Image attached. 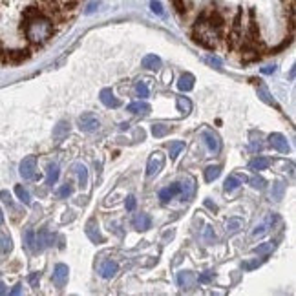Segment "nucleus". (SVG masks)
<instances>
[{"label": "nucleus", "mask_w": 296, "mask_h": 296, "mask_svg": "<svg viewBox=\"0 0 296 296\" xmlns=\"http://www.w3.org/2000/svg\"><path fill=\"white\" fill-rule=\"evenodd\" d=\"M72 194H73V187L70 185V183H66V185H62V187L59 188V190H57V196H59V198H62V200H66V198H70Z\"/></svg>", "instance_id": "39"}, {"label": "nucleus", "mask_w": 296, "mask_h": 296, "mask_svg": "<svg viewBox=\"0 0 296 296\" xmlns=\"http://www.w3.org/2000/svg\"><path fill=\"white\" fill-rule=\"evenodd\" d=\"M269 145H271L274 150L282 152V154H287V152H289V143H287L285 135H282V133H271V135H269Z\"/></svg>", "instance_id": "8"}, {"label": "nucleus", "mask_w": 296, "mask_h": 296, "mask_svg": "<svg viewBox=\"0 0 296 296\" xmlns=\"http://www.w3.org/2000/svg\"><path fill=\"white\" fill-rule=\"evenodd\" d=\"M260 85H258V97H260L263 103L271 104V106H274V108H280L278 103L274 101V97L271 95V91H269V88H267L265 85H261V81H258Z\"/></svg>", "instance_id": "19"}, {"label": "nucleus", "mask_w": 296, "mask_h": 296, "mask_svg": "<svg viewBox=\"0 0 296 296\" xmlns=\"http://www.w3.org/2000/svg\"><path fill=\"white\" fill-rule=\"evenodd\" d=\"M13 249V243H11V238L9 236H2L0 234V253L2 254H9Z\"/></svg>", "instance_id": "34"}, {"label": "nucleus", "mask_w": 296, "mask_h": 296, "mask_svg": "<svg viewBox=\"0 0 296 296\" xmlns=\"http://www.w3.org/2000/svg\"><path fill=\"white\" fill-rule=\"evenodd\" d=\"M150 9L156 15H163V6H161V2H157V0H152L150 2Z\"/></svg>", "instance_id": "45"}, {"label": "nucleus", "mask_w": 296, "mask_h": 296, "mask_svg": "<svg viewBox=\"0 0 296 296\" xmlns=\"http://www.w3.org/2000/svg\"><path fill=\"white\" fill-rule=\"evenodd\" d=\"M0 200L4 201L7 207H13V200H11V194L7 192V190H0Z\"/></svg>", "instance_id": "44"}, {"label": "nucleus", "mask_w": 296, "mask_h": 296, "mask_svg": "<svg viewBox=\"0 0 296 296\" xmlns=\"http://www.w3.org/2000/svg\"><path fill=\"white\" fill-rule=\"evenodd\" d=\"M24 243H26V247L30 249V251H33V253H37V245H35V232L33 230H28L24 234Z\"/></svg>", "instance_id": "36"}, {"label": "nucleus", "mask_w": 296, "mask_h": 296, "mask_svg": "<svg viewBox=\"0 0 296 296\" xmlns=\"http://www.w3.org/2000/svg\"><path fill=\"white\" fill-rule=\"evenodd\" d=\"M70 133V123L68 121H59L57 127L53 128V139L55 141H62Z\"/></svg>", "instance_id": "22"}, {"label": "nucleus", "mask_w": 296, "mask_h": 296, "mask_svg": "<svg viewBox=\"0 0 296 296\" xmlns=\"http://www.w3.org/2000/svg\"><path fill=\"white\" fill-rule=\"evenodd\" d=\"M276 72V66L272 64V66H265V68H261V73H265V75H271V73Z\"/></svg>", "instance_id": "50"}, {"label": "nucleus", "mask_w": 296, "mask_h": 296, "mask_svg": "<svg viewBox=\"0 0 296 296\" xmlns=\"http://www.w3.org/2000/svg\"><path fill=\"white\" fill-rule=\"evenodd\" d=\"M181 187V192H179V196H181L183 201H187L192 198L194 190H196V179H194L192 175H188L187 177V183H183V185H179Z\"/></svg>", "instance_id": "16"}, {"label": "nucleus", "mask_w": 296, "mask_h": 296, "mask_svg": "<svg viewBox=\"0 0 296 296\" xmlns=\"http://www.w3.org/2000/svg\"><path fill=\"white\" fill-rule=\"evenodd\" d=\"M177 108H179V112L185 115L190 114V110H192L190 99H188V97H179V99H177Z\"/></svg>", "instance_id": "33"}, {"label": "nucleus", "mask_w": 296, "mask_h": 296, "mask_svg": "<svg viewBox=\"0 0 296 296\" xmlns=\"http://www.w3.org/2000/svg\"><path fill=\"white\" fill-rule=\"evenodd\" d=\"M196 282H198V278H196L194 272L190 271H181L177 274V284H179V287H183V289H192L194 285H196Z\"/></svg>", "instance_id": "12"}, {"label": "nucleus", "mask_w": 296, "mask_h": 296, "mask_svg": "<svg viewBox=\"0 0 296 296\" xmlns=\"http://www.w3.org/2000/svg\"><path fill=\"white\" fill-rule=\"evenodd\" d=\"M86 234H88V238H90L93 243H103L104 242L103 234L99 232V227H97L95 221H88V225H86Z\"/></svg>", "instance_id": "20"}, {"label": "nucleus", "mask_w": 296, "mask_h": 296, "mask_svg": "<svg viewBox=\"0 0 296 296\" xmlns=\"http://www.w3.org/2000/svg\"><path fill=\"white\" fill-rule=\"evenodd\" d=\"M201 137H203V141H205V145L209 146V150L214 152V154H218L219 150H221V139H219V135L214 130H203V133H201Z\"/></svg>", "instance_id": "4"}, {"label": "nucleus", "mask_w": 296, "mask_h": 296, "mask_svg": "<svg viewBox=\"0 0 296 296\" xmlns=\"http://www.w3.org/2000/svg\"><path fill=\"white\" fill-rule=\"evenodd\" d=\"M97 6H99V4H97V2H91L90 6L86 7V13H88V15H90V13H93L97 9Z\"/></svg>", "instance_id": "52"}, {"label": "nucleus", "mask_w": 296, "mask_h": 296, "mask_svg": "<svg viewBox=\"0 0 296 296\" xmlns=\"http://www.w3.org/2000/svg\"><path fill=\"white\" fill-rule=\"evenodd\" d=\"M185 148V143L183 141H174V143H170V148H169V152H170V159H175V157L179 156V152Z\"/></svg>", "instance_id": "35"}, {"label": "nucleus", "mask_w": 296, "mask_h": 296, "mask_svg": "<svg viewBox=\"0 0 296 296\" xmlns=\"http://www.w3.org/2000/svg\"><path fill=\"white\" fill-rule=\"evenodd\" d=\"M205 240H207V243H214V242H216V234H214V230H212V227H207V230H205Z\"/></svg>", "instance_id": "48"}, {"label": "nucleus", "mask_w": 296, "mask_h": 296, "mask_svg": "<svg viewBox=\"0 0 296 296\" xmlns=\"http://www.w3.org/2000/svg\"><path fill=\"white\" fill-rule=\"evenodd\" d=\"M243 227V221L240 218H230L227 221V234H236Z\"/></svg>", "instance_id": "31"}, {"label": "nucleus", "mask_w": 296, "mask_h": 296, "mask_svg": "<svg viewBox=\"0 0 296 296\" xmlns=\"http://www.w3.org/2000/svg\"><path fill=\"white\" fill-rule=\"evenodd\" d=\"M249 148L253 152H256V150H261L263 148V143H261V135L258 133V139H253L251 141V145H249Z\"/></svg>", "instance_id": "43"}, {"label": "nucleus", "mask_w": 296, "mask_h": 296, "mask_svg": "<svg viewBox=\"0 0 296 296\" xmlns=\"http://www.w3.org/2000/svg\"><path fill=\"white\" fill-rule=\"evenodd\" d=\"M132 225L135 230H148L152 227V219L148 214H137V216L132 219Z\"/></svg>", "instance_id": "17"}, {"label": "nucleus", "mask_w": 296, "mask_h": 296, "mask_svg": "<svg viewBox=\"0 0 296 296\" xmlns=\"http://www.w3.org/2000/svg\"><path fill=\"white\" fill-rule=\"evenodd\" d=\"M172 6H174V9L179 15H183V13H187V6H185V0H172Z\"/></svg>", "instance_id": "42"}, {"label": "nucleus", "mask_w": 296, "mask_h": 296, "mask_svg": "<svg viewBox=\"0 0 296 296\" xmlns=\"http://www.w3.org/2000/svg\"><path fill=\"white\" fill-rule=\"evenodd\" d=\"M4 225V214H2V211H0V227Z\"/></svg>", "instance_id": "55"}, {"label": "nucleus", "mask_w": 296, "mask_h": 296, "mask_svg": "<svg viewBox=\"0 0 296 296\" xmlns=\"http://www.w3.org/2000/svg\"><path fill=\"white\" fill-rule=\"evenodd\" d=\"M39 278H41V274L39 272H31L30 276H28V282H30V285L31 287H39Z\"/></svg>", "instance_id": "46"}, {"label": "nucleus", "mask_w": 296, "mask_h": 296, "mask_svg": "<svg viewBox=\"0 0 296 296\" xmlns=\"http://www.w3.org/2000/svg\"><path fill=\"white\" fill-rule=\"evenodd\" d=\"M22 31L31 44L42 46L53 35V22L42 13V15H37L30 20H22Z\"/></svg>", "instance_id": "1"}, {"label": "nucleus", "mask_w": 296, "mask_h": 296, "mask_svg": "<svg viewBox=\"0 0 296 296\" xmlns=\"http://www.w3.org/2000/svg\"><path fill=\"white\" fill-rule=\"evenodd\" d=\"M211 280H212V272L209 271V272H203V274H200L198 282H200V284H209Z\"/></svg>", "instance_id": "49"}, {"label": "nucleus", "mask_w": 296, "mask_h": 296, "mask_svg": "<svg viewBox=\"0 0 296 296\" xmlns=\"http://www.w3.org/2000/svg\"><path fill=\"white\" fill-rule=\"evenodd\" d=\"M276 249V243L274 242H269V243H261V245H258V247H254L253 249V253L254 254H258V256H269V254L272 253Z\"/></svg>", "instance_id": "26"}, {"label": "nucleus", "mask_w": 296, "mask_h": 296, "mask_svg": "<svg viewBox=\"0 0 296 296\" xmlns=\"http://www.w3.org/2000/svg\"><path fill=\"white\" fill-rule=\"evenodd\" d=\"M205 207H207V209H211L212 212L218 211V207H216V203H212L211 200H205Z\"/></svg>", "instance_id": "51"}, {"label": "nucleus", "mask_w": 296, "mask_h": 296, "mask_svg": "<svg viewBox=\"0 0 296 296\" xmlns=\"http://www.w3.org/2000/svg\"><path fill=\"white\" fill-rule=\"evenodd\" d=\"M99 272H101V276H103V278L110 280V278H114L115 274L119 272V265H117L115 261H112V260H106L103 265H101Z\"/></svg>", "instance_id": "13"}, {"label": "nucleus", "mask_w": 296, "mask_h": 296, "mask_svg": "<svg viewBox=\"0 0 296 296\" xmlns=\"http://www.w3.org/2000/svg\"><path fill=\"white\" fill-rule=\"evenodd\" d=\"M68 274H70L68 265H64V263H57V265H55L51 280H53V284L57 285L59 289H62V287L68 284Z\"/></svg>", "instance_id": "5"}, {"label": "nucleus", "mask_w": 296, "mask_h": 296, "mask_svg": "<svg viewBox=\"0 0 296 296\" xmlns=\"http://www.w3.org/2000/svg\"><path fill=\"white\" fill-rule=\"evenodd\" d=\"M274 219H276V216H271V218L267 219L265 223L258 225V227H256V229L253 230V236H254V238H261V236H265L267 232H269V227H271V225L274 223Z\"/></svg>", "instance_id": "27"}, {"label": "nucleus", "mask_w": 296, "mask_h": 296, "mask_svg": "<svg viewBox=\"0 0 296 296\" xmlns=\"http://www.w3.org/2000/svg\"><path fill=\"white\" fill-rule=\"evenodd\" d=\"M165 165V159L161 154H154V156L148 159V165H146V175H157L159 172H161V169H163Z\"/></svg>", "instance_id": "7"}, {"label": "nucleus", "mask_w": 296, "mask_h": 296, "mask_svg": "<svg viewBox=\"0 0 296 296\" xmlns=\"http://www.w3.org/2000/svg\"><path fill=\"white\" fill-rule=\"evenodd\" d=\"M284 192H285V183H282V181L272 183V190H271V198H272V200L280 201L282 198H284Z\"/></svg>", "instance_id": "29"}, {"label": "nucleus", "mask_w": 296, "mask_h": 296, "mask_svg": "<svg viewBox=\"0 0 296 296\" xmlns=\"http://www.w3.org/2000/svg\"><path fill=\"white\" fill-rule=\"evenodd\" d=\"M135 205H137V200H135L133 196H128L127 201H125V207H127V211H133V209H135Z\"/></svg>", "instance_id": "47"}, {"label": "nucleus", "mask_w": 296, "mask_h": 296, "mask_svg": "<svg viewBox=\"0 0 296 296\" xmlns=\"http://www.w3.org/2000/svg\"><path fill=\"white\" fill-rule=\"evenodd\" d=\"M99 99H101V103H103L106 108H119V106H121V101L114 95L112 88H104V90H101Z\"/></svg>", "instance_id": "6"}, {"label": "nucleus", "mask_w": 296, "mask_h": 296, "mask_svg": "<svg viewBox=\"0 0 296 296\" xmlns=\"http://www.w3.org/2000/svg\"><path fill=\"white\" fill-rule=\"evenodd\" d=\"M79 128H81V132L85 133H93L99 130V127H101V123H99V119H97V115L93 114H83L81 117H79Z\"/></svg>", "instance_id": "2"}, {"label": "nucleus", "mask_w": 296, "mask_h": 296, "mask_svg": "<svg viewBox=\"0 0 296 296\" xmlns=\"http://www.w3.org/2000/svg\"><path fill=\"white\" fill-rule=\"evenodd\" d=\"M203 174H205V181L212 183L214 179H218L219 177V174H221V167H219V165H209Z\"/></svg>", "instance_id": "25"}, {"label": "nucleus", "mask_w": 296, "mask_h": 296, "mask_svg": "<svg viewBox=\"0 0 296 296\" xmlns=\"http://www.w3.org/2000/svg\"><path fill=\"white\" fill-rule=\"evenodd\" d=\"M35 245H37V251H39V253L44 251L46 247H49V245H53V236L49 234L48 229L39 230V234H35Z\"/></svg>", "instance_id": "9"}, {"label": "nucleus", "mask_w": 296, "mask_h": 296, "mask_svg": "<svg viewBox=\"0 0 296 296\" xmlns=\"http://www.w3.org/2000/svg\"><path fill=\"white\" fill-rule=\"evenodd\" d=\"M20 293H22V285L17 284V285H15V287L11 289V295H20Z\"/></svg>", "instance_id": "53"}, {"label": "nucleus", "mask_w": 296, "mask_h": 296, "mask_svg": "<svg viewBox=\"0 0 296 296\" xmlns=\"http://www.w3.org/2000/svg\"><path fill=\"white\" fill-rule=\"evenodd\" d=\"M170 130H172V128L167 127V125H154V127H152V135L159 139V137H165V135H169Z\"/></svg>", "instance_id": "32"}, {"label": "nucleus", "mask_w": 296, "mask_h": 296, "mask_svg": "<svg viewBox=\"0 0 296 296\" xmlns=\"http://www.w3.org/2000/svg\"><path fill=\"white\" fill-rule=\"evenodd\" d=\"M269 167H271V159H269V157H263V156L254 157L253 161L249 163V170H254V172H260V170H267Z\"/></svg>", "instance_id": "18"}, {"label": "nucleus", "mask_w": 296, "mask_h": 296, "mask_svg": "<svg viewBox=\"0 0 296 296\" xmlns=\"http://www.w3.org/2000/svg\"><path fill=\"white\" fill-rule=\"evenodd\" d=\"M240 185H242V179H240V177H236V175H229L223 183V190L225 192H234V190L240 188Z\"/></svg>", "instance_id": "28"}, {"label": "nucleus", "mask_w": 296, "mask_h": 296, "mask_svg": "<svg viewBox=\"0 0 296 296\" xmlns=\"http://www.w3.org/2000/svg\"><path fill=\"white\" fill-rule=\"evenodd\" d=\"M20 175L24 177V179H35L37 177V157L35 156H28L24 157L22 161H20Z\"/></svg>", "instance_id": "3"}, {"label": "nucleus", "mask_w": 296, "mask_h": 296, "mask_svg": "<svg viewBox=\"0 0 296 296\" xmlns=\"http://www.w3.org/2000/svg\"><path fill=\"white\" fill-rule=\"evenodd\" d=\"M128 127H130V125H128V123H121V130H127Z\"/></svg>", "instance_id": "56"}, {"label": "nucleus", "mask_w": 296, "mask_h": 296, "mask_svg": "<svg viewBox=\"0 0 296 296\" xmlns=\"http://www.w3.org/2000/svg\"><path fill=\"white\" fill-rule=\"evenodd\" d=\"M203 61H205L207 64H211L212 68H216V70H221V64H223V62H221V59H219V57H216V55H207Z\"/></svg>", "instance_id": "40"}, {"label": "nucleus", "mask_w": 296, "mask_h": 296, "mask_svg": "<svg viewBox=\"0 0 296 296\" xmlns=\"http://www.w3.org/2000/svg\"><path fill=\"white\" fill-rule=\"evenodd\" d=\"M194 83H196V79H194L192 73H183L177 81V88L181 91H190L194 88Z\"/></svg>", "instance_id": "24"}, {"label": "nucleus", "mask_w": 296, "mask_h": 296, "mask_svg": "<svg viewBox=\"0 0 296 296\" xmlns=\"http://www.w3.org/2000/svg\"><path fill=\"white\" fill-rule=\"evenodd\" d=\"M59 175H61L59 165H57V163H49L48 167H46V185H48V187H53L55 183L59 181Z\"/></svg>", "instance_id": "14"}, {"label": "nucleus", "mask_w": 296, "mask_h": 296, "mask_svg": "<svg viewBox=\"0 0 296 296\" xmlns=\"http://www.w3.org/2000/svg\"><path fill=\"white\" fill-rule=\"evenodd\" d=\"M249 183H251V187L256 188V190H263L267 185V181L263 179V177H260V175H254V177H251L249 179Z\"/></svg>", "instance_id": "37"}, {"label": "nucleus", "mask_w": 296, "mask_h": 296, "mask_svg": "<svg viewBox=\"0 0 296 296\" xmlns=\"http://www.w3.org/2000/svg\"><path fill=\"white\" fill-rule=\"evenodd\" d=\"M135 93H137V97H141V99H145V97H148V86L143 83V81H139V83H135Z\"/></svg>", "instance_id": "41"}, {"label": "nucleus", "mask_w": 296, "mask_h": 296, "mask_svg": "<svg viewBox=\"0 0 296 296\" xmlns=\"http://www.w3.org/2000/svg\"><path fill=\"white\" fill-rule=\"evenodd\" d=\"M263 261H265V256H263L261 260H258V258H256V260H253V261H243L242 269H243V271H253V269H258V267H260Z\"/></svg>", "instance_id": "38"}, {"label": "nucleus", "mask_w": 296, "mask_h": 296, "mask_svg": "<svg viewBox=\"0 0 296 296\" xmlns=\"http://www.w3.org/2000/svg\"><path fill=\"white\" fill-rule=\"evenodd\" d=\"M127 110L130 114H135V115H148L152 108H150V104L145 103V101H135V103L128 104Z\"/></svg>", "instance_id": "15"}, {"label": "nucleus", "mask_w": 296, "mask_h": 296, "mask_svg": "<svg viewBox=\"0 0 296 296\" xmlns=\"http://www.w3.org/2000/svg\"><path fill=\"white\" fill-rule=\"evenodd\" d=\"M7 293V287H6V284H4V282H2V280H0V296L2 295H6Z\"/></svg>", "instance_id": "54"}, {"label": "nucleus", "mask_w": 296, "mask_h": 296, "mask_svg": "<svg viewBox=\"0 0 296 296\" xmlns=\"http://www.w3.org/2000/svg\"><path fill=\"white\" fill-rule=\"evenodd\" d=\"M73 172L77 174L79 177V187L81 188H86L88 187V170L83 163H75L73 165Z\"/></svg>", "instance_id": "21"}, {"label": "nucleus", "mask_w": 296, "mask_h": 296, "mask_svg": "<svg viewBox=\"0 0 296 296\" xmlns=\"http://www.w3.org/2000/svg\"><path fill=\"white\" fill-rule=\"evenodd\" d=\"M15 194H17V198H18L20 201H22L24 205H30V203H31L30 192H28V190H26V188L22 187V185H17V187H15Z\"/></svg>", "instance_id": "30"}, {"label": "nucleus", "mask_w": 296, "mask_h": 296, "mask_svg": "<svg viewBox=\"0 0 296 296\" xmlns=\"http://www.w3.org/2000/svg\"><path fill=\"white\" fill-rule=\"evenodd\" d=\"M179 192H181V187H179V183H172L170 187L161 188V190H159V200H161V203H169L172 198L179 196Z\"/></svg>", "instance_id": "11"}, {"label": "nucleus", "mask_w": 296, "mask_h": 296, "mask_svg": "<svg viewBox=\"0 0 296 296\" xmlns=\"http://www.w3.org/2000/svg\"><path fill=\"white\" fill-rule=\"evenodd\" d=\"M141 66L145 70H159L161 68V59L157 55H145L143 61H141Z\"/></svg>", "instance_id": "23"}, {"label": "nucleus", "mask_w": 296, "mask_h": 296, "mask_svg": "<svg viewBox=\"0 0 296 296\" xmlns=\"http://www.w3.org/2000/svg\"><path fill=\"white\" fill-rule=\"evenodd\" d=\"M30 49H13V51H6L4 53V61L7 62H13V64H17V62H22L26 59H30Z\"/></svg>", "instance_id": "10"}]
</instances>
